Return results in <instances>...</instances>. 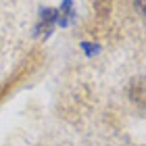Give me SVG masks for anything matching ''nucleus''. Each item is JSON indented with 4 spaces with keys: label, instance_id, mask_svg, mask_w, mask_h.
I'll return each instance as SVG.
<instances>
[{
    "label": "nucleus",
    "instance_id": "f257e3e1",
    "mask_svg": "<svg viewBox=\"0 0 146 146\" xmlns=\"http://www.w3.org/2000/svg\"><path fill=\"white\" fill-rule=\"evenodd\" d=\"M54 19H58V13L56 11H42L40 13V25L36 29V34L40 36H48L52 25H54Z\"/></svg>",
    "mask_w": 146,
    "mask_h": 146
},
{
    "label": "nucleus",
    "instance_id": "f03ea898",
    "mask_svg": "<svg viewBox=\"0 0 146 146\" xmlns=\"http://www.w3.org/2000/svg\"><path fill=\"white\" fill-rule=\"evenodd\" d=\"M82 48L88 52V54H96V52L100 50V48H98V46H94V44H82Z\"/></svg>",
    "mask_w": 146,
    "mask_h": 146
},
{
    "label": "nucleus",
    "instance_id": "7ed1b4c3",
    "mask_svg": "<svg viewBox=\"0 0 146 146\" xmlns=\"http://www.w3.org/2000/svg\"><path fill=\"white\" fill-rule=\"evenodd\" d=\"M136 6H138V11L146 17V0H136Z\"/></svg>",
    "mask_w": 146,
    "mask_h": 146
}]
</instances>
